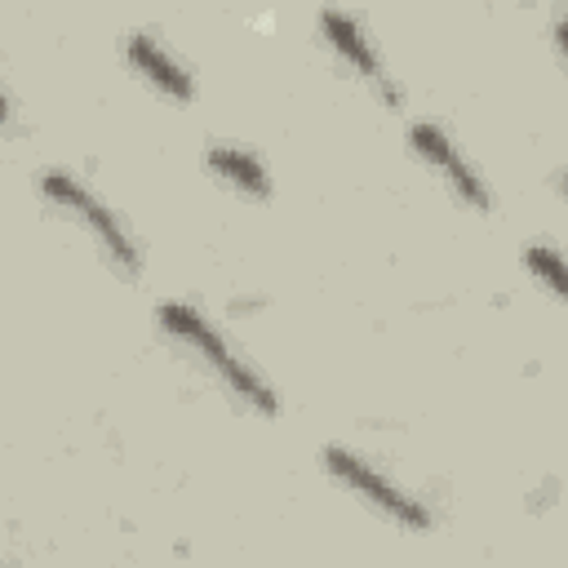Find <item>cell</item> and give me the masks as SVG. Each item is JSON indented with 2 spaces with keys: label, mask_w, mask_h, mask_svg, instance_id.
<instances>
[{
  "label": "cell",
  "mask_w": 568,
  "mask_h": 568,
  "mask_svg": "<svg viewBox=\"0 0 568 568\" xmlns=\"http://www.w3.org/2000/svg\"><path fill=\"white\" fill-rule=\"evenodd\" d=\"M120 53H124V67L142 84H151L160 98H169V102H191L195 98V71L155 31H129Z\"/></svg>",
  "instance_id": "8992f818"
},
{
  "label": "cell",
  "mask_w": 568,
  "mask_h": 568,
  "mask_svg": "<svg viewBox=\"0 0 568 568\" xmlns=\"http://www.w3.org/2000/svg\"><path fill=\"white\" fill-rule=\"evenodd\" d=\"M155 324L160 333L182 346L235 404H244L248 413H262V417H275L280 413V390L271 386V377L195 306V302H182V297H169L155 306Z\"/></svg>",
  "instance_id": "6da1fadb"
},
{
  "label": "cell",
  "mask_w": 568,
  "mask_h": 568,
  "mask_svg": "<svg viewBox=\"0 0 568 568\" xmlns=\"http://www.w3.org/2000/svg\"><path fill=\"white\" fill-rule=\"evenodd\" d=\"M519 262H524V271H528L559 306H568V253H564L559 244H550V240H528L524 253H519Z\"/></svg>",
  "instance_id": "ba28073f"
},
{
  "label": "cell",
  "mask_w": 568,
  "mask_h": 568,
  "mask_svg": "<svg viewBox=\"0 0 568 568\" xmlns=\"http://www.w3.org/2000/svg\"><path fill=\"white\" fill-rule=\"evenodd\" d=\"M315 31H320V40L328 44V53H333L355 80H364L386 106H399V102H404L395 75H390L386 62H382V49H377V40L368 36V27H364L359 13H346V9H320Z\"/></svg>",
  "instance_id": "5b68a950"
},
{
  "label": "cell",
  "mask_w": 568,
  "mask_h": 568,
  "mask_svg": "<svg viewBox=\"0 0 568 568\" xmlns=\"http://www.w3.org/2000/svg\"><path fill=\"white\" fill-rule=\"evenodd\" d=\"M40 195H44L49 209H58V217H67L71 226L84 231V240L93 244V253L111 271H120L124 280H138L142 275V266H146L142 244L133 240V231L124 226V217L80 173H71V169H44L40 173Z\"/></svg>",
  "instance_id": "7a4b0ae2"
},
{
  "label": "cell",
  "mask_w": 568,
  "mask_h": 568,
  "mask_svg": "<svg viewBox=\"0 0 568 568\" xmlns=\"http://www.w3.org/2000/svg\"><path fill=\"white\" fill-rule=\"evenodd\" d=\"M324 470L333 484H342L355 501H364L368 510H377L382 519H390L395 528H408V532H430L435 528V510L426 506V497H417L408 484H399L386 466H377L373 457H364L359 448L351 444H328L320 453Z\"/></svg>",
  "instance_id": "3957f363"
},
{
  "label": "cell",
  "mask_w": 568,
  "mask_h": 568,
  "mask_svg": "<svg viewBox=\"0 0 568 568\" xmlns=\"http://www.w3.org/2000/svg\"><path fill=\"white\" fill-rule=\"evenodd\" d=\"M408 146H413V155L430 173H439V182L453 191V200H462L475 213H488L493 209V186H488L484 169L466 155V146L439 120H413L408 124Z\"/></svg>",
  "instance_id": "277c9868"
},
{
  "label": "cell",
  "mask_w": 568,
  "mask_h": 568,
  "mask_svg": "<svg viewBox=\"0 0 568 568\" xmlns=\"http://www.w3.org/2000/svg\"><path fill=\"white\" fill-rule=\"evenodd\" d=\"M550 40H555V49H559V58L568 62V9H559V13L550 18Z\"/></svg>",
  "instance_id": "9c48e42d"
},
{
  "label": "cell",
  "mask_w": 568,
  "mask_h": 568,
  "mask_svg": "<svg viewBox=\"0 0 568 568\" xmlns=\"http://www.w3.org/2000/svg\"><path fill=\"white\" fill-rule=\"evenodd\" d=\"M204 164H209V173L217 182H226L244 200H271V191H275L271 169L262 164V155L240 146V142H209L204 146Z\"/></svg>",
  "instance_id": "52a82bcc"
}]
</instances>
